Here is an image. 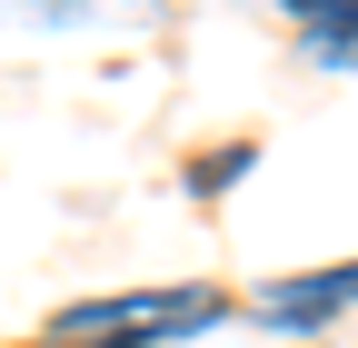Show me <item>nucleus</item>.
I'll list each match as a JSON object with an SVG mask.
<instances>
[{
    "label": "nucleus",
    "instance_id": "f257e3e1",
    "mask_svg": "<svg viewBox=\"0 0 358 348\" xmlns=\"http://www.w3.org/2000/svg\"><path fill=\"white\" fill-rule=\"evenodd\" d=\"M219 298H90V309L60 319V338H100V348H140V338H169V328H209Z\"/></svg>",
    "mask_w": 358,
    "mask_h": 348
},
{
    "label": "nucleus",
    "instance_id": "f03ea898",
    "mask_svg": "<svg viewBox=\"0 0 358 348\" xmlns=\"http://www.w3.org/2000/svg\"><path fill=\"white\" fill-rule=\"evenodd\" d=\"M289 20H308V40L358 70V0H289Z\"/></svg>",
    "mask_w": 358,
    "mask_h": 348
},
{
    "label": "nucleus",
    "instance_id": "7ed1b4c3",
    "mask_svg": "<svg viewBox=\"0 0 358 348\" xmlns=\"http://www.w3.org/2000/svg\"><path fill=\"white\" fill-rule=\"evenodd\" d=\"M338 298H358V269H329V279H308L289 298H268V319H319V309H338Z\"/></svg>",
    "mask_w": 358,
    "mask_h": 348
}]
</instances>
